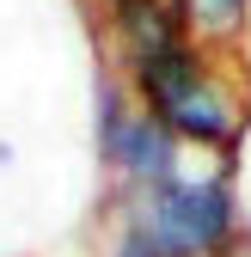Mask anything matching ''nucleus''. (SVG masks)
<instances>
[{"mask_svg":"<svg viewBox=\"0 0 251 257\" xmlns=\"http://www.w3.org/2000/svg\"><path fill=\"white\" fill-rule=\"evenodd\" d=\"M116 220L147 239L153 257H221L239 239L233 172L221 153L184 147L178 172L153 190H116Z\"/></svg>","mask_w":251,"mask_h":257,"instance_id":"f257e3e1","label":"nucleus"},{"mask_svg":"<svg viewBox=\"0 0 251 257\" xmlns=\"http://www.w3.org/2000/svg\"><path fill=\"white\" fill-rule=\"evenodd\" d=\"M129 74H135L141 110H153L184 147H202V153H221V159L239 147L251 110H245V98H239V86L208 61V49L172 43V49H160V55L135 61Z\"/></svg>","mask_w":251,"mask_h":257,"instance_id":"f03ea898","label":"nucleus"},{"mask_svg":"<svg viewBox=\"0 0 251 257\" xmlns=\"http://www.w3.org/2000/svg\"><path fill=\"white\" fill-rule=\"evenodd\" d=\"M98 153H104L116 190H153V184H166L178 172L184 141L153 110H141V98L129 104L122 92L104 86V98H98Z\"/></svg>","mask_w":251,"mask_h":257,"instance_id":"7ed1b4c3","label":"nucleus"},{"mask_svg":"<svg viewBox=\"0 0 251 257\" xmlns=\"http://www.w3.org/2000/svg\"><path fill=\"white\" fill-rule=\"evenodd\" d=\"M178 7V25L196 49H214V43H239V31L251 19V0H172Z\"/></svg>","mask_w":251,"mask_h":257,"instance_id":"20e7f679","label":"nucleus"},{"mask_svg":"<svg viewBox=\"0 0 251 257\" xmlns=\"http://www.w3.org/2000/svg\"><path fill=\"white\" fill-rule=\"evenodd\" d=\"M110 257H153V251H147L141 233H129V227L116 220V233H110Z\"/></svg>","mask_w":251,"mask_h":257,"instance_id":"39448f33","label":"nucleus"},{"mask_svg":"<svg viewBox=\"0 0 251 257\" xmlns=\"http://www.w3.org/2000/svg\"><path fill=\"white\" fill-rule=\"evenodd\" d=\"M221 257H251V233H239V239H233V245H227Z\"/></svg>","mask_w":251,"mask_h":257,"instance_id":"423d86ee","label":"nucleus"}]
</instances>
